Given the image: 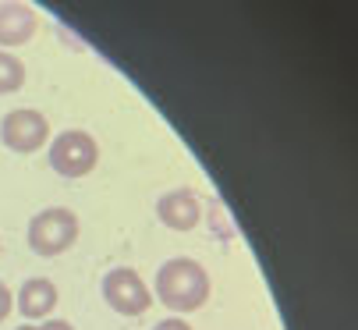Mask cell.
<instances>
[{
    "label": "cell",
    "instance_id": "7c38bea8",
    "mask_svg": "<svg viewBox=\"0 0 358 330\" xmlns=\"http://www.w3.org/2000/svg\"><path fill=\"white\" fill-rule=\"evenodd\" d=\"M39 330H75V326H71L68 319H46V323H43Z\"/></svg>",
    "mask_w": 358,
    "mask_h": 330
},
{
    "label": "cell",
    "instance_id": "30bf717a",
    "mask_svg": "<svg viewBox=\"0 0 358 330\" xmlns=\"http://www.w3.org/2000/svg\"><path fill=\"white\" fill-rule=\"evenodd\" d=\"M11 309H15V295H11V288L4 281H0V323L11 316Z\"/></svg>",
    "mask_w": 358,
    "mask_h": 330
},
{
    "label": "cell",
    "instance_id": "277c9868",
    "mask_svg": "<svg viewBox=\"0 0 358 330\" xmlns=\"http://www.w3.org/2000/svg\"><path fill=\"white\" fill-rule=\"evenodd\" d=\"M103 298L121 316H142L152 305V295H149L145 281L138 277V270H131V266H114L107 273V277H103Z\"/></svg>",
    "mask_w": 358,
    "mask_h": 330
},
{
    "label": "cell",
    "instance_id": "5b68a950",
    "mask_svg": "<svg viewBox=\"0 0 358 330\" xmlns=\"http://www.w3.org/2000/svg\"><path fill=\"white\" fill-rule=\"evenodd\" d=\"M0 139H4V146L15 149V153H36L50 139V121L32 106L11 110V114H4V121H0Z\"/></svg>",
    "mask_w": 358,
    "mask_h": 330
},
{
    "label": "cell",
    "instance_id": "7a4b0ae2",
    "mask_svg": "<svg viewBox=\"0 0 358 330\" xmlns=\"http://www.w3.org/2000/svg\"><path fill=\"white\" fill-rule=\"evenodd\" d=\"M78 242V216L64 206H50L29 220V245L36 256H61Z\"/></svg>",
    "mask_w": 358,
    "mask_h": 330
},
{
    "label": "cell",
    "instance_id": "8fae6325",
    "mask_svg": "<svg viewBox=\"0 0 358 330\" xmlns=\"http://www.w3.org/2000/svg\"><path fill=\"white\" fill-rule=\"evenodd\" d=\"M157 330H192V323H185L181 316H171V319H160Z\"/></svg>",
    "mask_w": 358,
    "mask_h": 330
},
{
    "label": "cell",
    "instance_id": "6da1fadb",
    "mask_svg": "<svg viewBox=\"0 0 358 330\" xmlns=\"http://www.w3.org/2000/svg\"><path fill=\"white\" fill-rule=\"evenodd\" d=\"M157 298L174 312H192L210 298V273L195 259H167L157 270Z\"/></svg>",
    "mask_w": 358,
    "mask_h": 330
},
{
    "label": "cell",
    "instance_id": "ba28073f",
    "mask_svg": "<svg viewBox=\"0 0 358 330\" xmlns=\"http://www.w3.org/2000/svg\"><path fill=\"white\" fill-rule=\"evenodd\" d=\"M57 305V288L54 281L46 277H29L22 288H18V312L25 319H46Z\"/></svg>",
    "mask_w": 358,
    "mask_h": 330
},
{
    "label": "cell",
    "instance_id": "52a82bcc",
    "mask_svg": "<svg viewBox=\"0 0 358 330\" xmlns=\"http://www.w3.org/2000/svg\"><path fill=\"white\" fill-rule=\"evenodd\" d=\"M36 32V11L29 4H0V50L25 46Z\"/></svg>",
    "mask_w": 358,
    "mask_h": 330
},
{
    "label": "cell",
    "instance_id": "9c48e42d",
    "mask_svg": "<svg viewBox=\"0 0 358 330\" xmlns=\"http://www.w3.org/2000/svg\"><path fill=\"white\" fill-rule=\"evenodd\" d=\"M22 85H25V64L15 57V53L0 50V96L18 92Z\"/></svg>",
    "mask_w": 358,
    "mask_h": 330
},
{
    "label": "cell",
    "instance_id": "8992f818",
    "mask_svg": "<svg viewBox=\"0 0 358 330\" xmlns=\"http://www.w3.org/2000/svg\"><path fill=\"white\" fill-rule=\"evenodd\" d=\"M157 216L171 231H192L199 224V216H202V206H199L192 188H174L157 202Z\"/></svg>",
    "mask_w": 358,
    "mask_h": 330
},
{
    "label": "cell",
    "instance_id": "4fadbf2b",
    "mask_svg": "<svg viewBox=\"0 0 358 330\" xmlns=\"http://www.w3.org/2000/svg\"><path fill=\"white\" fill-rule=\"evenodd\" d=\"M18 330H39V326H36V323H22Z\"/></svg>",
    "mask_w": 358,
    "mask_h": 330
},
{
    "label": "cell",
    "instance_id": "3957f363",
    "mask_svg": "<svg viewBox=\"0 0 358 330\" xmlns=\"http://www.w3.org/2000/svg\"><path fill=\"white\" fill-rule=\"evenodd\" d=\"M99 160V146L89 132L82 128H68L50 142V167L61 178H85Z\"/></svg>",
    "mask_w": 358,
    "mask_h": 330
}]
</instances>
